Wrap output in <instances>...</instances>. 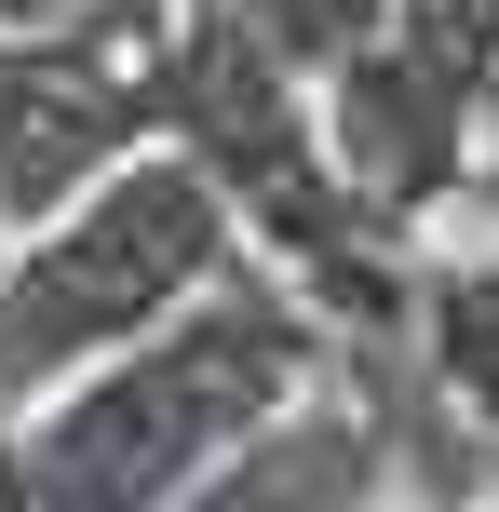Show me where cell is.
I'll return each mask as SVG.
<instances>
[{
    "label": "cell",
    "instance_id": "1",
    "mask_svg": "<svg viewBox=\"0 0 499 512\" xmlns=\"http://www.w3.org/2000/svg\"><path fill=\"white\" fill-rule=\"evenodd\" d=\"M324 364H338V324L311 283L216 270L189 310H162L149 337H122L68 391H41L14 418V445L54 512H176L230 445H257L284 405H311Z\"/></svg>",
    "mask_w": 499,
    "mask_h": 512
},
{
    "label": "cell",
    "instance_id": "2",
    "mask_svg": "<svg viewBox=\"0 0 499 512\" xmlns=\"http://www.w3.org/2000/svg\"><path fill=\"white\" fill-rule=\"evenodd\" d=\"M216 270H243V216L176 135L95 176L68 216H41L0 256V418H27L41 391H68L81 364H108L122 337H149L162 310H189Z\"/></svg>",
    "mask_w": 499,
    "mask_h": 512
},
{
    "label": "cell",
    "instance_id": "3",
    "mask_svg": "<svg viewBox=\"0 0 499 512\" xmlns=\"http://www.w3.org/2000/svg\"><path fill=\"white\" fill-rule=\"evenodd\" d=\"M486 108H499V0H392V27L324 81L338 176L365 189L378 230H405L446 189H473Z\"/></svg>",
    "mask_w": 499,
    "mask_h": 512
},
{
    "label": "cell",
    "instance_id": "4",
    "mask_svg": "<svg viewBox=\"0 0 499 512\" xmlns=\"http://www.w3.org/2000/svg\"><path fill=\"white\" fill-rule=\"evenodd\" d=\"M176 0H81V14L0 27V230L68 216L95 176H122L162 135L149 108V41Z\"/></svg>",
    "mask_w": 499,
    "mask_h": 512
},
{
    "label": "cell",
    "instance_id": "5",
    "mask_svg": "<svg viewBox=\"0 0 499 512\" xmlns=\"http://www.w3.org/2000/svg\"><path fill=\"white\" fill-rule=\"evenodd\" d=\"M378 499H392V445H378V418L311 391V405H284L257 445H230L176 512H378Z\"/></svg>",
    "mask_w": 499,
    "mask_h": 512
},
{
    "label": "cell",
    "instance_id": "6",
    "mask_svg": "<svg viewBox=\"0 0 499 512\" xmlns=\"http://www.w3.org/2000/svg\"><path fill=\"white\" fill-rule=\"evenodd\" d=\"M405 351L432 364V391H446L473 432H499V256L432 270L419 297H405Z\"/></svg>",
    "mask_w": 499,
    "mask_h": 512
},
{
    "label": "cell",
    "instance_id": "7",
    "mask_svg": "<svg viewBox=\"0 0 499 512\" xmlns=\"http://www.w3.org/2000/svg\"><path fill=\"white\" fill-rule=\"evenodd\" d=\"M203 14H230L243 41H270L297 81H338L351 54H365L378 27H392V0H203Z\"/></svg>",
    "mask_w": 499,
    "mask_h": 512
},
{
    "label": "cell",
    "instance_id": "8",
    "mask_svg": "<svg viewBox=\"0 0 499 512\" xmlns=\"http://www.w3.org/2000/svg\"><path fill=\"white\" fill-rule=\"evenodd\" d=\"M0 512H54L41 472H27V445H14V418H0Z\"/></svg>",
    "mask_w": 499,
    "mask_h": 512
},
{
    "label": "cell",
    "instance_id": "9",
    "mask_svg": "<svg viewBox=\"0 0 499 512\" xmlns=\"http://www.w3.org/2000/svg\"><path fill=\"white\" fill-rule=\"evenodd\" d=\"M473 189H499V149H473Z\"/></svg>",
    "mask_w": 499,
    "mask_h": 512
},
{
    "label": "cell",
    "instance_id": "10",
    "mask_svg": "<svg viewBox=\"0 0 499 512\" xmlns=\"http://www.w3.org/2000/svg\"><path fill=\"white\" fill-rule=\"evenodd\" d=\"M0 256H14V243H0Z\"/></svg>",
    "mask_w": 499,
    "mask_h": 512
}]
</instances>
